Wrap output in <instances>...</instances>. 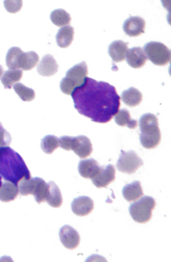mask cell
<instances>
[{"instance_id": "d6986e66", "label": "cell", "mask_w": 171, "mask_h": 262, "mask_svg": "<svg viewBox=\"0 0 171 262\" xmlns=\"http://www.w3.org/2000/svg\"><path fill=\"white\" fill-rule=\"evenodd\" d=\"M19 194L18 185L13 182L6 181L0 187V201L4 203H10L14 201Z\"/></svg>"}, {"instance_id": "603a6c76", "label": "cell", "mask_w": 171, "mask_h": 262, "mask_svg": "<svg viewBox=\"0 0 171 262\" xmlns=\"http://www.w3.org/2000/svg\"><path fill=\"white\" fill-rule=\"evenodd\" d=\"M49 186V193L46 203H49V206H52V208L61 207L63 199L59 188L54 181H50Z\"/></svg>"}, {"instance_id": "ba28073f", "label": "cell", "mask_w": 171, "mask_h": 262, "mask_svg": "<svg viewBox=\"0 0 171 262\" xmlns=\"http://www.w3.org/2000/svg\"><path fill=\"white\" fill-rule=\"evenodd\" d=\"M143 160L135 151L124 152L121 150L117 163V168L121 173L133 174L143 165Z\"/></svg>"}, {"instance_id": "ffe728a7", "label": "cell", "mask_w": 171, "mask_h": 262, "mask_svg": "<svg viewBox=\"0 0 171 262\" xmlns=\"http://www.w3.org/2000/svg\"><path fill=\"white\" fill-rule=\"evenodd\" d=\"M74 38V28L67 25L60 28L56 35V42L60 48L67 49L70 47Z\"/></svg>"}, {"instance_id": "484cf974", "label": "cell", "mask_w": 171, "mask_h": 262, "mask_svg": "<svg viewBox=\"0 0 171 262\" xmlns=\"http://www.w3.org/2000/svg\"><path fill=\"white\" fill-rule=\"evenodd\" d=\"M51 20L54 25L58 27H65L70 25L71 16L69 13L62 9L54 10L51 13Z\"/></svg>"}, {"instance_id": "836d02e7", "label": "cell", "mask_w": 171, "mask_h": 262, "mask_svg": "<svg viewBox=\"0 0 171 262\" xmlns=\"http://www.w3.org/2000/svg\"><path fill=\"white\" fill-rule=\"evenodd\" d=\"M2 185V181H1V175H0V187Z\"/></svg>"}, {"instance_id": "3957f363", "label": "cell", "mask_w": 171, "mask_h": 262, "mask_svg": "<svg viewBox=\"0 0 171 262\" xmlns=\"http://www.w3.org/2000/svg\"><path fill=\"white\" fill-rule=\"evenodd\" d=\"M139 139L145 149L157 147L161 142V132L159 128L158 118L154 114L147 113L141 116L139 122Z\"/></svg>"}, {"instance_id": "4fadbf2b", "label": "cell", "mask_w": 171, "mask_h": 262, "mask_svg": "<svg viewBox=\"0 0 171 262\" xmlns=\"http://www.w3.org/2000/svg\"><path fill=\"white\" fill-rule=\"evenodd\" d=\"M72 150L80 158H88L93 152V146L91 139L85 136L74 137Z\"/></svg>"}, {"instance_id": "7c38bea8", "label": "cell", "mask_w": 171, "mask_h": 262, "mask_svg": "<svg viewBox=\"0 0 171 262\" xmlns=\"http://www.w3.org/2000/svg\"><path fill=\"white\" fill-rule=\"evenodd\" d=\"M72 211L78 216L90 215L94 209V201L88 196H80L73 201Z\"/></svg>"}, {"instance_id": "d6a6232c", "label": "cell", "mask_w": 171, "mask_h": 262, "mask_svg": "<svg viewBox=\"0 0 171 262\" xmlns=\"http://www.w3.org/2000/svg\"><path fill=\"white\" fill-rule=\"evenodd\" d=\"M3 73H4V68L2 66L0 65V78L2 77Z\"/></svg>"}, {"instance_id": "30bf717a", "label": "cell", "mask_w": 171, "mask_h": 262, "mask_svg": "<svg viewBox=\"0 0 171 262\" xmlns=\"http://www.w3.org/2000/svg\"><path fill=\"white\" fill-rule=\"evenodd\" d=\"M115 172L116 170L113 164H109L106 167H101L98 174L91 179L93 184L98 188H106L115 181Z\"/></svg>"}, {"instance_id": "52a82bcc", "label": "cell", "mask_w": 171, "mask_h": 262, "mask_svg": "<svg viewBox=\"0 0 171 262\" xmlns=\"http://www.w3.org/2000/svg\"><path fill=\"white\" fill-rule=\"evenodd\" d=\"M144 53L156 66L164 67L170 62V50L163 43L151 41L144 46Z\"/></svg>"}, {"instance_id": "9a60e30c", "label": "cell", "mask_w": 171, "mask_h": 262, "mask_svg": "<svg viewBox=\"0 0 171 262\" xmlns=\"http://www.w3.org/2000/svg\"><path fill=\"white\" fill-rule=\"evenodd\" d=\"M101 169V166L99 165L97 160L94 159L81 160L78 166V170L81 177L88 179H92L97 176Z\"/></svg>"}, {"instance_id": "f546056e", "label": "cell", "mask_w": 171, "mask_h": 262, "mask_svg": "<svg viewBox=\"0 0 171 262\" xmlns=\"http://www.w3.org/2000/svg\"><path fill=\"white\" fill-rule=\"evenodd\" d=\"M11 136L0 123V148L7 147L11 143Z\"/></svg>"}, {"instance_id": "44dd1931", "label": "cell", "mask_w": 171, "mask_h": 262, "mask_svg": "<svg viewBox=\"0 0 171 262\" xmlns=\"http://www.w3.org/2000/svg\"><path fill=\"white\" fill-rule=\"evenodd\" d=\"M121 98L126 105L136 107L142 102V94L136 88H130L127 91H123Z\"/></svg>"}, {"instance_id": "d4e9b609", "label": "cell", "mask_w": 171, "mask_h": 262, "mask_svg": "<svg viewBox=\"0 0 171 262\" xmlns=\"http://www.w3.org/2000/svg\"><path fill=\"white\" fill-rule=\"evenodd\" d=\"M23 76V71L21 70H9L3 75L1 82L6 89H11L12 86L20 81Z\"/></svg>"}, {"instance_id": "6da1fadb", "label": "cell", "mask_w": 171, "mask_h": 262, "mask_svg": "<svg viewBox=\"0 0 171 262\" xmlns=\"http://www.w3.org/2000/svg\"><path fill=\"white\" fill-rule=\"evenodd\" d=\"M71 95L77 112L97 123L111 122L121 107L115 86L89 77Z\"/></svg>"}, {"instance_id": "8fae6325", "label": "cell", "mask_w": 171, "mask_h": 262, "mask_svg": "<svg viewBox=\"0 0 171 262\" xmlns=\"http://www.w3.org/2000/svg\"><path fill=\"white\" fill-rule=\"evenodd\" d=\"M145 21L140 16H130L123 25L124 33L130 37H138L145 33Z\"/></svg>"}, {"instance_id": "cb8c5ba5", "label": "cell", "mask_w": 171, "mask_h": 262, "mask_svg": "<svg viewBox=\"0 0 171 262\" xmlns=\"http://www.w3.org/2000/svg\"><path fill=\"white\" fill-rule=\"evenodd\" d=\"M115 121L117 125L121 127H127L130 129L137 128L138 122L132 118L130 112L126 109L120 110L115 115Z\"/></svg>"}, {"instance_id": "1f68e13d", "label": "cell", "mask_w": 171, "mask_h": 262, "mask_svg": "<svg viewBox=\"0 0 171 262\" xmlns=\"http://www.w3.org/2000/svg\"><path fill=\"white\" fill-rule=\"evenodd\" d=\"M73 139L74 137L71 136H61L58 140H59V146L67 151L72 150L73 144Z\"/></svg>"}, {"instance_id": "ac0fdd59", "label": "cell", "mask_w": 171, "mask_h": 262, "mask_svg": "<svg viewBox=\"0 0 171 262\" xmlns=\"http://www.w3.org/2000/svg\"><path fill=\"white\" fill-rule=\"evenodd\" d=\"M123 197L127 202H136L143 196V190L140 181H136L133 183L129 184L123 188Z\"/></svg>"}, {"instance_id": "9c48e42d", "label": "cell", "mask_w": 171, "mask_h": 262, "mask_svg": "<svg viewBox=\"0 0 171 262\" xmlns=\"http://www.w3.org/2000/svg\"><path fill=\"white\" fill-rule=\"evenodd\" d=\"M59 238L63 246L69 250H74L80 243L79 233L70 226L66 225L59 230Z\"/></svg>"}, {"instance_id": "277c9868", "label": "cell", "mask_w": 171, "mask_h": 262, "mask_svg": "<svg viewBox=\"0 0 171 262\" xmlns=\"http://www.w3.org/2000/svg\"><path fill=\"white\" fill-rule=\"evenodd\" d=\"M18 188L21 195L33 194L38 204L46 203L49 196V183H46L42 178H23L18 183Z\"/></svg>"}, {"instance_id": "83f0119b", "label": "cell", "mask_w": 171, "mask_h": 262, "mask_svg": "<svg viewBox=\"0 0 171 262\" xmlns=\"http://www.w3.org/2000/svg\"><path fill=\"white\" fill-rule=\"evenodd\" d=\"M40 146L43 152L46 154H52L59 147V140L55 136H46L41 139Z\"/></svg>"}, {"instance_id": "7402d4cb", "label": "cell", "mask_w": 171, "mask_h": 262, "mask_svg": "<svg viewBox=\"0 0 171 262\" xmlns=\"http://www.w3.org/2000/svg\"><path fill=\"white\" fill-rule=\"evenodd\" d=\"M39 63V56L36 52H24L19 57V70L29 71L34 69Z\"/></svg>"}, {"instance_id": "f1b7e54d", "label": "cell", "mask_w": 171, "mask_h": 262, "mask_svg": "<svg viewBox=\"0 0 171 262\" xmlns=\"http://www.w3.org/2000/svg\"><path fill=\"white\" fill-rule=\"evenodd\" d=\"M15 92L20 97L21 100L26 102H31L35 98V92L34 90L27 88L22 83H18L13 86Z\"/></svg>"}, {"instance_id": "4316f807", "label": "cell", "mask_w": 171, "mask_h": 262, "mask_svg": "<svg viewBox=\"0 0 171 262\" xmlns=\"http://www.w3.org/2000/svg\"><path fill=\"white\" fill-rule=\"evenodd\" d=\"M23 51L19 48L13 47L8 51L6 57V62L10 70H19V59Z\"/></svg>"}, {"instance_id": "2e32d148", "label": "cell", "mask_w": 171, "mask_h": 262, "mask_svg": "<svg viewBox=\"0 0 171 262\" xmlns=\"http://www.w3.org/2000/svg\"><path fill=\"white\" fill-rule=\"evenodd\" d=\"M147 58L141 47H135L127 51L126 61L129 66L134 69H140L146 63Z\"/></svg>"}, {"instance_id": "5bb4252c", "label": "cell", "mask_w": 171, "mask_h": 262, "mask_svg": "<svg viewBox=\"0 0 171 262\" xmlns=\"http://www.w3.org/2000/svg\"><path fill=\"white\" fill-rule=\"evenodd\" d=\"M58 65L52 55H45L40 60L37 66V71L40 76H54L58 72Z\"/></svg>"}, {"instance_id": "7a4b0ae2", "label": "cell", "mask_w": 171, "mask_h": 262, "mask_svg": "<svg viewBox=\"0 0 171 262\" xmlns=\"http://www.w3.org/2000/svg\"><path fill=\"white\" fill-rule=\"evenodd\" d=\"M0 175L16 185L23 178H31L25 160L9 146L0 148Z\"/></svg>"}, {"instance_id": "5b68a950", "label": "cell", "mask_w": 171, "mask_h": 262, "mask_svg": "<svg viewBox=\"0 0 171 262\" xmlns=\"http://www.w3.org/2000/svg\"><path fill=\"white\" fill-rule=\"evenodd\" d=\"M88 76V67L86 62H82L72 67L67 73V76L61 79L60 89L61 92L71 95L76 88L80 86Z\"/></svg>"}, {"instance_id": "4dcf8cb0", "label": "cell", "mask_w": 171, "mask_h": 262, "mask_svg": "<svg viewBox=\"0 0 171 262\" xmlns=\"http://www.w3.org/2000/svg\"><path fill=\"white\" fill-rule=\"evenodd\" d=\"M22 1H4V7L6 10L10 13H16L22 8Z\"/></svg>"}, {"instance_id": "e0dca14e", "label": "cell", "mask_w": 171, "mask_h": 262, "mask_svg": "<svg viewBox=\"0 0 171 262\" xmlns=\"http://www.w3.org/2000/svg\"><path fill=\"white\" fill-rule=\"evenodd\" d=\"M129 51V43L118 40L109 46V54L115 62H121L126 58Z\"/></svg>"}, {"instance_id": "8992f818", "label": "cell", "mask_w": 171, "mask_h": 262, "mask_svg": "<svg viewBox=\"0 0 171 262\" xmlns=\"http://www.w3.org/2000/svg\"><path fill=\"white\" fill-rule=\"evenodd\" d=\"M157 203L154 198L144 196L130 206V213L136 223L146 224L152 219L153 211L155 209Z\"/></svg>"}]
</instances>
